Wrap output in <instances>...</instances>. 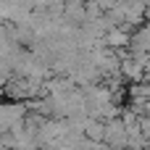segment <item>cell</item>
Wrapping results in <instances>:
<instances>
[{"label": "cell", "instance_id": "obj_1", "mask_svg": "<svg viewBox=\"0 0 150 150\" xmlns=\"http://www.w3.org/2000/svg\"><path fill=\"white\" fill-rule=\"evenodd\" d=\"M103 137L113 148H124L127 145V127L121 121H108V124H103Z\"/></svg>", "mask_w": 150, "mask_h": 150}]
</instances>
